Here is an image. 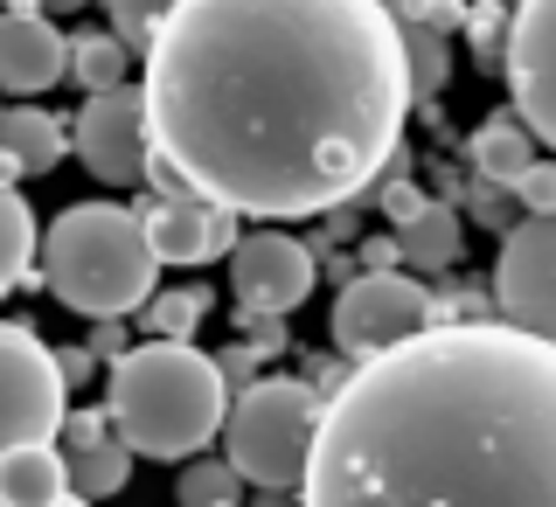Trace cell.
<instances>
[{"instance_id": "cell-1", "label": "cell", "mask_w": 556, "mask_h": 507, "mask_svg": "<svg viewBox=\"0 0 556 507\" xmlns=\"http://www.w3.org/2000/svg\"><path fill=\"white\" fill-rule=\"evenodd\" d=\"M147 56V147L243 223L362 202L410 91L382 0H174Z\"/></svg>"}, {"instance_id": "cell-2", "label": "cell", "mask_w": 556, "mask_h": 507, "mask_svg": "<svg viewBox=\"0 0 556 507\" xmlns=\"http://www.w3.org/2000/svg\"><path fill=\"white\" fill-rule=\"evenodd\" d=\"M556 341L439 320L348 362L320 404L300 507H549Z\"/></svg>"}, {"instance_id": "cell-3", "label": "cell", "mask_w": 556, "mask_h": 507, "mask_svg": "<svg viewBox=\"0 0 556 507\" xmlns=\"http://www.w3.org/2000/svg\"><path fill=\"white\" fill-rule=\"evenodd\" d=\"M230 390L216 376V355L195 341H139L112 355L104 382V417L132 459H195L216 445Z\"/></svg>"}, {"instance_id": "cell-4", "label": "cell", "mask_w": 556, "mask_h": 507, "mask_svg": "<svg viewBox=\"0 0 556 507\" xmlns=\"http://www.w3.org/2000/svg\"><path fill=\"white\" fill-rule=\"evenodd\" d=\"M35 257H42V286L84 320H132L161 278V257L147 251V230H139V208L126 202L63 208L49 223V243H35Z\"/></svg>"}, {"instance_id": "cell-5", "label": "cell", "mask_w": 556, "mask_h": 507, "mask_svg": "<svg viewBox=\"0 0 556 507\" xmlns=\"http://www.w3.org/2000/svg\"><path fill=\"white\" fill-rule=\"evenodd\" d=\"M313 431H320V396L306 382L286 376H257L230 390V410H223V459L243 486L257 494H300L306 480V452Z\"/></svg>"}, {"instance_id": "cell-6", "label": "cell", "mask_w": 556, "mask_h": 507, "mask_svg": "<svg viewBox=\"0 0 556 507\" xmlns=\"http://www.w3.org/2000/svg\"><path fill=\"white\" fill-rule=\"evenodd\" d=\"M431 327V286L410 271H355L334 300V355L369 362Z\"/></svg>"}, {"instance_id": "cell-7", "label": "cell", "mask_w": 556, "mask_h": 507, "mask_svg": "<svg viewBox=\"0 0 556 507\" xmlns=\"http://www.w3.org/2000/svg\"><path fill=\"white\" fill-rule=\"evenodd\" d=\"M63 410H70V390L56 376V347L35 327L0 320V452L56 439Z\"/></svg>"}, {"instance_id": "cell-8", "label": "cell", "mask_w": 556, "mask_h": 507, "mask_svg": "<svg viewBox=\"0 0 556 507\" xmlns=\"http://www.w3.org/2000/svg\"><path fill=\"white\" fill-rule=\"evenodd\" d=\"M70 153L84 161V174L104 188H139L147 181V104L139 84H112V91H84V112L70 126Z\"/></svg>"}, {"instance_id": "cell-9", "label": "cell", "mask_w": 556, "mask_h": 507, "mask_svg": "<svg viewBox=\"0 0 556 507\" xmlns=\"http://www.w3.org/2000/svg\"><path fill=\"white\" fill-rule=\"evenodd\" d=\"M501 77H508L515 118L535 132V147H549L556 139V0H508Z\"/></svg>"}, {"instance_id": "cell-10", "label": "cell", "mask_w": 556, "mask_h": 507, "mask_svg": "<svg viewBox=\"0 0 556 507\" xmlns=\"http://www.w3.org/2000/svg\"><path fill=\"white\" fill-rule=\"evenodd\" d=\"M494 306H501V327L549 341V327H556V223L549 216H515L501 230Z\"/></svg>"}, {"instance_id": "cell-11", "label": "cell", "mask_w": 556, "mask_h": 507, "mask_svg": "<svg viewBox=\"0 0 556 507\" xmlns=\"http://www.w3.org/2000/svg\"><path fill=\"white\" fill-rule=\"evenodd\" d=\"M313 286H320V257L306 251L300 237L286 230H243L230 243V292L237 306H257V313H292L313 300Z\"/></svg>"}, {"instance_id": "cell-12", "label": "cell", "mask_w": 556, "mask_h": 507, "mask_svg": "<svg viewBox=\"0 0 556 507\" xmlns=\"http://www.w3.org/2000/svg\"><path fill=\"white\" fill-rule=\"evenodd\" d=\"M139 230H147V251L161 257V265H216V257H230V243L243 237L230 208L202 202L195 188L147 195L139 202Z\"/></svg>"}, {"instance_id": "cell-13", "label": "cell", "mask_w": 556, "mask_h": 507, "mask_svg": "<svg viewBox=\"0 0 556 507\" xmlns=\"http://www.w3.org/2000/svg\"><path fill=\"white\" fill-rule=\"evenodd\" d=\"M56 459H63V480H70V494L77 500H112V494H126V480H132V452L118 445V431H112V417L104 410H63V424H56Z\"/></svg>"}, {"instance_id": "cell-14", "label": "cell", "mask_w": 556, "mask_h": 507, "mask_svg": "<svg viewBox=\"0 0 556 507\" xmlns=\"http://www.w3.org/2000/svg\"><path fill=\"white\" fill-rule=\"evenodd\" d=\"M63 49H70V35L49 22L42 8H22V14L0 8V91H14L22 104L56 91L63 84Z\"/></svg>"}, {"instance_id": "cell-15", "label": "cell", "mask_w": 556, "mask_h": 507, "mask_svg": "<svg viewBox=\"0 0 556 507\" xmlns=\"http://www.w3.org/2000/svg\"><path fill=\"white\" fill-rule=\"evenodd\" d=\"M70 153V126L49 104H8L0 112V181H35Z\"/></svg>"}, {"instance_id": "cell-16", "label": "cell", "mask_w": 556, "mask_h": 507, "mask_svg": "<svg viewBox=\"0 0 556 507\" xmlns=\"http://www.w3.org/2000/svg\"><path fill=\"white\" fill-rule=\"evenodd\" d=\"M390 243H396V265L439 278V271H452V265L466 257V223H459V208H452V202L431 195L410 223H396V237H390Z\"/></svg>"}, {"instance_id": "cell-17", "label": "cell", "mask_w": 556, "mask_h": 507, "mask_svg": "<svg viewBox=\"0 0 556 507\" xmlns=\"http://www.w3.org/2000/svg\"><path fill=\"white\" fill-rule=\"evenodd\" d=\"M466 161H473L480 181H501V188H508L521 167L543 161V147H535V132L521 126L515 112H494L486 126H473V139H466Z\"/></svg>"}, {"instance_id": "cell-18", "label": "cell", "mask_w": 556, "mask_h": 507, "mask_svg": "<svg viewBox=\"0 0 556 507\" xmlns=\"http://www.w3.org/2000/svg\"><path fill=\"white\" fill-rule=\"evenodd\" d=\"M63 494H70V480H63V459L49 439L0 452V507H56Z\"/></svg>"}, {"instance_id": "cell-19", "label": "cell", "mask_w": 556, "mask_h": 507, "mask_svg": "<svg viewBox=\"0 0 556 507\" xmlns=\"http://www.w3.org/2000/svg\"><path fill=\"white\" fill-rule=\"evenodd\" d=\"M396 49H404L410 112H431V118H439V91H445V77H452V35L425 28V22H396Z\"/></svg>"}, {"instance_id": "cell-20", "label": "cell", "mask_w": 556, "mask_h": 507, "mask_svg": "<svg viewBox=\"0 0 556 507\" xmlns=\"http://www.w3.org/2000/svg\"><path fill=\"white\" fill-rule=\"evenodd\" d=\"M35 243H42V230H35V208L14 195L8 181H0V300L8 292H22L35 278Z\"/></svg>"}, {"instance_id": "cell-21", "label": "cell", "mask_w": 556, "mask_h": 507, "mask_svg": "<svg viewBox=\"0 0 556 507\" xmlns=\"http://www.w3.org/2000/svg\"><path fill=\"white\" fill-rule=\"evenodd\" d=\"M126 42L118 35H104V28H77L70 35V49H63V77H77L84 91H112V84H126Z\"/></svg>"}, {"instance_id": "cell-22", "label": "cell", "mask_w": 556, "mask_h": 507, "mask_svg": "<svg viewBox=\"0 0 556 507\" xmlns=\"http://www.w3.org/2000/svg\"><path fill=\"white\" fill-rule=\"evenodd\" d=\"M202 320H208V292H202V286L147 292V306H139V327H147V341H195Z\"/></svg>"}, {"instance_id": "cell-23", "label": "cell", "mask_w": 556, "mask_h": 507, "mask_svg": "<svg viewBox=\"0 0 556 507\" xmlns=\"http://www.w3.org/2000/svg\"><path fill=\"white\" fill-rule=\"evenodd\" d=\"M174 500L181 507H243V480L230 473V459H188L181 480H174Z\"/></svg>"}, {"instance_id": "cell-24", "label": "cell", "mask_w": 556, "mask_h": 507, "mask_svg": "<svg viewBox=\"0 0 556 507\" xmlns=\"http://www.w3.org/2000/svg\"><path fill=\"white\" fill-rule=\"evenodd\" d=\"M459 35L473 42V63L494 77V69H501V35H508V8H501V0H466Z\"/></svg>"}, {"instance_id": "cell-25", "label": "cell", "mask_w": 556, "mask_h": 507, "mask_svg": "<svg viewBox=\"0 0 556 507\" xmlns=\"http://www.w3.org/2000/svg\"><path fill=\"white\" fill-rule=\"evenodd\" d=\"M167 8H174V0H104V14H112V35L126 42V56H139V49L153 42V28H161Z\"/></svg>"}, {"instance_id": "cell-26", "label": "cell", "mask_w": 556, "mask_h": 507, "mask_svg": "<svg viewBox=\"0 0 556 507\" xmlns=\"http://www.w3.org/2000/svg\"><path fill=\"white\" fill-rule=\"evenodd\" d=\"M452 202H466V216H473L480 230H508V223L521 216L508 188H501V181H480V174H473V181H466V188H459V195H452Z\"/></svg>"}, {"instance_id": "cell-27", "label": "cell", "mask_w": 556, "mask_h": 507, "mask_svg": "<svg viewBox=\"0 0 556 507\" xmlns=\"http://www.w3.org/2000/svg\"><path fill=\"white\" fill-rule=\"evenodd\" d=\"M508 195H515L521 216H556V167H549V161L521 167L515 181H508Z\"/></svg>"}, {"instance_id": "cell-28", "label": "cell", "mask_w": 556, "mask_h": 507, "mask_svg": "<svg viewBox=\"0 0 556 507\" xmlns=\"http://www.w3.org/2000/svg\"><path fill=\"white\" fill-rule=\"evenodd\" d=\"M390 22H425V28H439V35H459L466 0H396Z\"/></svg>"}, {"instance_id": "cell-29", "label": "cell", "mask_w": 556, "mask_h": 507, "mask_svg": "<svg viewBox=\"0 0 556 507\" xmlns=\"http://www.w3.org/2000/svg\"><path fill=\"white\" fill-rule=\"evenodd\" d=\"M369 195L382 202V216H390V223H410L417 208L431 202V195H425V188H417V181H369Z\"/></svg>"}, {"instance_id": "cell-30", "label": "cell", "mask_w": 556, "mask_h": 507, "mask_svg": "<svg viewBox=\"0 0 556 507\" xmlns=\"http://www.w3.org/2000/svg\"><path fill=\"white\" fill-rule=\"evenodd\" d=\"M237 327L251 334L257 355H278L286 347V313H257V306H237Z\"/></svg>"}, {"instance_id": "cell-31", "label": "cell", "mask_w": 556, "mask_h": 507, "mask_svg": "<svg viewBox=\"0 0 556 507\" xmlns=\"http://www.w3.org/2000/svg\"><path fill=\"white\" fill-rule=\"evenodd\" d=\"M257 362H265V355H257L251 341L223 347V355H216V376H223V390H243V382H257Z\"/></svg>"}, {"instance_id": "cell-32", "label": "cell", "mask_w": 556, "mask_h": 507, "mask_svg": "<svg viewBox=\"0 0 556 507\" xmlns=\"http://www.w3.org/2000/svg\"><path fill=\"white\" fill-rule=\"evenodd\" d=\"M56 376H63V390H77V382L98 376V355L91 347H56Z\"/></svg>"}, {"instance_id": "cell-33", "label": "cell", "mask_w": 556, "mask_h": 507, "mask_svg": "<svg viewBox=\"0 0 556 507\" xmlns=\"http://www.w3.org/2000/svg\"><path fill=\"white\" fill-rule=\"evenodd\" d=\"M84 347H91V355H98V362H112V355H126V320H91V341H84Z\"/></svg>"}, {"instance_id": "cell-34", "label": "cell", "mask_w": 556, "mask_h": 507, "mask_svg": "<svg viewBox=\"0 0 556 507\" xmlns=\"http://www.w3.org/2000/svg\"><path fill=\"white\" fill-rule=\"evenodd\" d=\"M355 271H404V265H396V243L390 237H369L355 251Z\"/></svg>"}, {"instance_id": "cell-35", "label": "cell", "mask_w": 556, "mask_h": 507, "mask_svg": "<svg viewBox=\"0 0 556 507\" xmlns=\"http://www.w3.org/2000/svg\"><path fill=\"white\" fill-rule=\"evenodd\" d=\"M313 257H327V278H334V286L355 278V257H341V251H313Z\"/></svg>"}, {"instance_id": "cell-36", "label": "cell", "mask_w": 556, "mask_h": 507, "mask_svg": "<svg viewBox=\"0 0 556 507\" xmlns=\"http://www.w3.org/2000/svg\"><path fill=\"white\" fill-rule=\"evenodd\" d=\"M42 14H77V8H91V0H35Z\"/></svg>"}, {"instance_id": "cell-37", "label": "cell", "mask_w": 556, "mask_h": 507, "mask_svg": "<svg viewBox=\"0 0 556 507\" xmlns=\"http://www.w3.org/2000/svg\"><path fill=\"white\" fill-rule=\"evenodd\" d=\"M56 507H91V500H77V494H63V500H56Z\"/></svg>"}, {"instance_id": "cell-38", "label": "cell", "mask_w": 556, "mask_h": 507, "mask_svg": "<svg viewBox=\"0 0 556 507\" xmlns=\"http://www.w3.org/2000/svg\"><path fill=\"white\" fill-rule=\"evenodd\" d=\"M501 8H508V0H501Z\"/></svg>"}]
</instances>
